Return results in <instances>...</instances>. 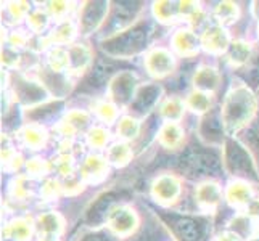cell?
I'll use <instances>...</instances> for the list:
<instances>
[{
  "label": "cell",
  "mask_w": 259,
  "mask_h": 241,
  "mask_svg": "<svg viewBox=\"0 0 259 241\" xmlns=\"http://www.w3.org/2000/svg\"><path fill=\"white\" fill-rule=\"evenodd\" d=\"M187 106L193 111V113H198L203 114L206 113L211 108V103H212V97L211 93L206 92H201V90H193L189 93L187 97Z\"/></svg>",
  "instance_id": "25"
},
{
  "label": "cell",
  "mask_w": 259,
  "mask_h": 241,
  "mask_svg": "<svg viewBox=\"0 0 259 241\" xmlns=\"http://www.w3.org/2000/svg\"><path fill=\"white\" fill-rule=\"evenodd\" d=\"M50 15L47 12H42V10H34L29 13V16L26 18L28 20V26L29 29L34 34H42L44 31L47 29V26L50 23Z\"/></svg>",
  "instance_id": "30"
},
{
  "label": "cell",
  "mask_w": 259,
  "mask_h": 241,
  "mask_svg": "<svg viewBox=\"0 0 259 241\" xmlns=\"http://www.w3.org/2000/svg\"><path fill=\"white\" fill-rule=\"evenodd\" d=\"M172 47L182 57H193L201 47V37L193 29H179L172 37Z\"/></svg>",
  "instance_id": "9"
},
{
  "label": "cell",
  "mask_w": 259,
  "mask_h": 241,
  "mask_svg": "<svg viewBox=\"0 0 259 241\" xmlns=\"http://www.w3.org/2000/svg\"><path fill=\"white\" fill-rule=\"evenodd\" d=\"M221 84V74L212 66H200L193 74L195 90H201L206 93H212Z\"/></svg>",
  "instance_id": "12"
},
{
  "label": "cell",
  "mask_w": 259,
  "mask_h": 241,
  "mask_svg": "<svg viewBox=\"0 0 259 241\" xmlns=\"http://www.w3.org/2000/svg\"><path fill=\"white\" fill-rule=\"evenodd\" d=\"M91 122V116L82 110H73L66 113L63 121L60 122L58 130L61 135L65 137V140H71L74 135H77L79 132H84Z\"/></svg>",
  "instance_id": "8"
},
{
  "label": "cell",
  "mask_w": 259,
  "mask_h": 241,
  "mask_svg": "<svg viewBox=\"0 0 259 241\" xmlns=\"http://www.w3.org/2000/svg\"><path fill=\"white\" fill-rule=\"evenodd\" d=\"M195 200L200 204V208L211 211L219 206L222 201V188L216 182H203L196 186Z\"/></svg>",
  "instance_id": "10"
},
{
  "label": "cell",
  "mask_w": 259,
  "mask_h": 241,
  "mask_svg": "<svg viewBox=\"0 0 259 241\" xmlns=\"http://www.w3.org/2000/svg\"><path fill=\"white\" fill-rule=\"evenodd\" d=\"M85 137H87L89 147L94 148V150H102L110 141V132L102 126H95V127H91L87 130Z\"/></svg>",
  "instance_id": "29"
},
{
  "label": "cell",
  "mask_w": 259,
  "mask_h": 241,
  "mask_svg": "<svg viewBox=\"0 0 259 241\" xmlns=\"http://www.w3.org/2000/svg\"><path fill=\"white\" fill-rule=\"evenodd\" d=\"M95 113L98 116V119L106 122V124H111L118 119V106H116L113 102L108 100H100L95 105Z\"/></svg>",
  "instance_id": "31"
},
{
  "label": "cell",
  "mask_w": 259,
  "mask_h": 241,
  "mask_svg": "<svg viewBox=\"0 0 259 241\" xmlns=\"http://www.w3.org/2000/svg\"><path fill=\"white\" fill-rule=\"evenodd\" d=\"M61 193H63V188H61V182L55 180V178H49V180H46V182H44V185H42V188H40V195L46 200H49V201L58 198Z\"/></svg>",
  "instance_id": "37"
},
{
  "label": "cell",
  "mask_w": 259,
  "mask_h": 241,
  "mask_svg": "<svg viewBox=\"0 0 259 241\" xmlns=\"http://www.w3.org/2000/svg\"><path fill=\"white\" fill-rule=\"evenodd\" d=\"M118 135L124 140H134L137 138L139 132H140V124L136 118H132V116H122V118L118 121Z\"/></svg>",
  "instance_id": "28"
},
{
  "label": "cell",
  "mask_w": 259,
  "mask_h": 241,
  "mask_svg": "<svg viewBox=\"0 0 259 241\" xmlns=\"http://www.w3.org/2000/svg\"><path fill=\"white\" fill-rule=\"evenodd\" d=\"M53 167H55V171L61 175V177H69L73 175V171H74V159L69 153H61L57 161L53 163Z\"/></svg>",
  "instance_id": "33"
},
{
  "label": "cell",
  "mask_w": 259,
  "mask_h": 241,
  "mask_svg": "<svg viewBox=\"0 0 259 241\" xmlns=\"http://www.w3.org/2000/svg\"><path fill=\"white\" fill-rule=\"evenodd\" d=\"M8 7V12H10V15L13 18H16V20H21V18H28L29 16V10L31 7L28 2H10L7 4Z\"/></svg>",
  "instance_id": "38"
},
{
  "label": "cell",
  "mask_w": 259,
  "mask_h": 241,
  "mask_svg": "<svg viewBox=\"0 0 259 241\" xmlns=\"http://www.w3.org/2000/svg\"><path fill=\"white\" fill-rule=\"evenodd\" d=\"M249 55H251V45L245 40H234L226 52L227 61L232 66H242L245 65Z\"/></svg>",
  "instance_id": "20"
},
{
  "label": "cell",
  "mask_w": 259,
  "mask_h": 241,
  "mask_svg": "<svg viewBox=\"0 0 259 241\" xmlns=\"http://www.w3.org/2000/svg\"><path fill=\"white\" fill-rule=\"evenodd\" d=\"M248 241H259V238H251V239H248Z\"/></svg>",
  "instance_id": "43"
},
{
  "label": "cell",
  "mask_w": 259,
  "mask_h": 241,
  "mask_svg": "<svg viewBox=\"0 0 259 241\" xmlns=\"http://www.w3.org/2000/svg\"><path fill=\"white\" fill-rule=\"evenodd\" d=\"M108 5L106 2H89L82 8V15L79 18V28L82 34H91L98 24L103 21V18L108 12Z\"/></svg>",
  "instance_id": "6"
},
{
  "label": "cell",
  "mask_w": 259,
  "mask_h": 241,
  "mask_svg": "<svg viewBox=\"0 0 259 241\" xmlns=\"http://www.w3.org/2000/svg\"><path fill=\"white\" fill-rule=\"evenodd\" d=\"M176 66V60L172 53L166 49H153L147 53L145 57V68L155 77H164L172 73Z\"/></svg>",
  "instance_id": "4"
},
{
  "label": "cell",
  "mask_w": 259,
  "mask_h": 241,
  "mask_svg": "<svg viewBox=\"0 0 259 241\" xmlns=\"http://www.w3.org/2000/svg\"><path fill=\"white\" fill-rule=\"evenodd\" d=\"M73 4L69 2H49L47 4V13L52 18H57V20H68L66 15L71 12Z\"/></svg>",
  "instance_id": "36"
},
{
  "label": "cell",
  "mask_w": 259,
  "mask_h": 241,
  "mask_svg": "<svg viewBox=\"0 0 259 241\" xmlns=\"http://www.w3.org/2000/svg\"><path fill=\"white\" fill-rule=\"evenodd\" d=\"M35 227H37L39 233L42 236H58L65 228V220L58 212H46L40 214L35 220Z\"/></svg>",
  "instance_id": "14"
},
{
  "label": "cell",
  "mask_w": 259,
  "mask_h": 241,
  "mask_svg": "<svg viewBox=\"0 0 259 241\" xmlns=\"http://www.w3.org/2000/svg\"><path fill=\"white\" fill-rule=\"evenodd\" d=\"M238 15H240L238 5L234 2H221L214 8V18H216L221 26H227L237 21Z\"/></svg>",
  "instance_id": "24"
},
{
  "label": "cell",
  "mask_w": 259,
  "mask_h": 241,
  "mask_svg": "<svg viewBox=\"0 0 259 241\" xmlns=\"http://www.w3.org/2000/svg\"><path fill=\"white\" fill-rule=\"evenodd\" d=\"M76 37V26L71 20H65L61 21L55 29L50 32V35L47 37L50 45H66V43H71L73 39Z\"/></svg>",
  "instance_id": "19"
},
{
  "label": "cell",
  "mask_w": 259,
  "mask_h": 241,
  "mask_svg": "<svg viewBox=\"0 0 259 241\" xmlns=\"http://www.w3.org/2000/svg\"><path fill=\"white\" fill-rule=\"evenodd\" d=\"M151 195L159 204H172L181 196V182L171 174H164L155 178L151 183Z\"/></svg>",
  "instance_id": "3"
},
{
  "label": "cell",
  "mask_w": 259,
  "mask_h": 241,
  "mask_svg": "<svg viewBox=\"0 0 259 241\" xmlns=\"http://www.w3.org/2000/svg\"><path fill=\"white\" fill-rule=\"evenodd\" d=\"M216 241H240V238L232 231H226V233H221Z\"/></svg>",
  "instance_id": "41"
},
{
  "label": "cell",
  "mask_w": 259,
  "mask_h": 241,
  "mask_svg": "<svg viewBox=\"0 0 259 241\" xmlns=\"http://www.w3.org/2000/svg\"><path fill=\"white\" fill-rule=\"evenodd\" d=\"M52 166L47 163V161H44L42 158H31L28 159V163H26V171H28L29 175L32 177H42L50 172Z\"/></svg>",
  "instance_id": "34"
},
{
  "label": "cell",
  "mask_w": 259,
  "mask_h": 241,
  "mask_svg": "<svg viewBox=\"0 0 259 241\" xmlns=\"http://www.w3.org/2000/svg\"><path fill=\"white\" fill-rule=\"evenodd\" d=\"M40 241H58V239H57L55 236H44Z\"/></svg>",
  "instance_id": "42"
},
{
  "label": "cell",
  "mask_w": 259,
  "mask_h": 241,
  "mask_svg": "<svg viewBox=\"0 0 259 241\" xmlns=\"http://www.w3.org/2000/svg\"><path fill=\"white\" fill-rule=\"evenodd\" d=\"M185 111V105L179 98H167L161 105V116L169 122H177L182 119Z\"/></svg>",
  "instance_id": "27"
},
{
  "label": "cell",
  "mask_w": 259,
  "mask_h": 241,
  "mask_svg": "<svg viewBox=\"0 0 259 241\" xmlns=\"http://www.w3.org/2000/svg\"><path fill=\"white\" fill-rule=\"evenodd\" d=\"M29 42H31V39L23 31H15V32L10 34V37H8V45L13 47L15 50L20 49V47L29 45Z\"/></svg>",
  "instance_id": "39"
},
{
  "label": "cell",
  "mask_w": 259,
  "mask_h": 241,
  "mask_svg": "<svg viewBox=\"0 0 259 241\" xmlns=\"http://www.w3.org/2000/svg\"><path fill=\"white\" fill-rule=\"evenodd\" d=\"M108 163L114 164L116 167L126 166L132 159V150L126 141H116L108 148V155H106Z\"/></svg>",
  "instance_id": "22"
},
{
  "label": "cell",
  "mask_w": 259,
  "mask_h": 241,
  "mask_svg": "<svg viewBox=\"0 0 259 241\" xmlns=\"http://www.w3.org/2000/svg\"><path fill=\"white\" fill-rule=\"evenodd\" d=\"M82 186H84V180L81 175L73 174L61 180V188H63L65 195H77L79 191H82Z\"/></svg>",
  "instance_id": "35"
},
{
  "label": "cell",
  "mask_w": 259,
  "mask_h": 241,
  "mask_svg": "<svg viewBox=\"0 0 259 241\" xmlns=\"http://www.w3.org/2000/svg\"><path fill=\"white\" fill-rule=\"evenodd\" d=\"M257 100L245 84H234L222 103L221 119L229 135H234L251 121L256 113Z\"/></svg>",
  "instance_id": "1"
},
{
  "label": "cell",
  "mask_w": 259,
  "mask_h": 241,
  "mask_svg": "<svg viewBox=\"0 0 259 241\" xmlns=\"http://www.w3.org/2000/svg\"><path fill=\"white\" fill-rule=\"evenodd\" d=\"M12 196L16 200H26L29 198L31 193H32V188H31V182L28 177H18L16 180L12 183Z\"/></svg>",
  "instance_id": "32"
},
{
  "label": "cell",
  "mask_w": 259,
  "mask_h": 241,
  "mask_svg": "<svg viewBox=\"0 0 259 241\" xmlns=\"http://www.w3.org/2000/svg\"><path fill=\"white\" fill-rule=\"evenodd\" d=\"M69 53V73H81L91 63L92 53L84 43H74L68 49Z\"/></svg>",
  "instance_id": "17"
},
{
  "label": "cell",
  "mask_w": 259,
  "mask_h": 241,
  "mask_svg": "<svg viewBox=\"0 0 259 241\" xmlns=\"http://www.w3.org/2000/svg\"><path fill=\"white\" fill-rule=\"evenodd\" d=\"M226 198L229 201L230 206L234 208H243L251 203L253 200V190L246 182L242 180H235V182H230L227 185V190H226Z\"/></svg>",
  "instance_id": "13"
},
{
  "label": "cell",
  "mask_w": 259,
  "mask_h": 241,
  "mask_svg": "<svg viewBox=\"0 0 259 241\" xmlns=\"http://www.w3.org/2000/svg\"><path fill=\"white\" fill-rule=\"evenodd\" d=\"M134 88H136V76L129 73L118 74L110 84V95L114 103L127 105L132 100Z\"/></svg>",
  "instance_id": "7"
},
{
  "label": "cell",
  "mask_w": 259,
  "mask_h": 241,
  "mask_svg": "<svg viewBox=\"0 0 259 241\" xmlns=\"http://www.w3.org/2000/svg\"><path fill=\"white\" fill-rule=\"evenodd\" d=\"M4 233L12 241H29L32 236V222L24 217L13 219L7 224Z\"/></svg>",
  "instance_id": "18"
},
{
  "label": "cell",
  "mask_w": 259,
  "mask_h": 241,
  "mask_svg": "<svg viewBox=\"0 0 259 241\" xmlns=\"http://www.w3.org/2000/svg\"><path fill=\"white\" fill-rule=\"evenodd\" d=\"M153 13L161 23H174L182 18L181 2H156L153 5Z\"/></svg>",
  "instance_id": "21"
},
{
  "label": "cell",
  "mask_w": 259,
  "mask_h": 241,
  "mask_svg": "<svg viewBox=\"0 0 259 241\" xmlns=\"http://www.w3.org/2000/svg\"><path fill=\"white\" fill-rule=\"evenodd\" d=\"M246 214L251 219H256L259 220V200H253L251 203L248 204V208H246Z\"/></svg>",
  "instance_id": "40"
},
{
  "label": "cell",
  "mask_w": 259,
  "mask_h": 241,
  "mask_svg": "<svg viewBox=\"0 0 259 241\" xmlns=\"http://www.w3.org/2000/svg\"><path fill=\"white\" fill-rule=\"evenodd\" d=\"M21 140L29 150H42L47 143V130L39 124H29L21 130Z\"/></svg>",
  "instance_id": "16"
},
{
  "label": "cell",
  "mask_w": 259,
  "mask_h": 241,
  "mask_svg": "<svg viewBox=\"0 0 259 241\" xmlns=\"http://www.w3.org/2000/svg\"><path fill=\"white\" fill-rule=\"evenodd\" d=\"M230 45V37L224 26L212 24L204 28L201 34V47L209 53H222L227 52Z\"/></svg>",
  "instance_id": "5"
},
{
  "label": "cell",
  "mask_w": 259,
  "mask_h": 241,
  "mask_svg": "<svg viewBox=\"0 0 259 241\" xmlns=\"http://www.w3.org/2000/svg\"><path fill=\"white\" fill-rule=\"evenodd\" d=\"M251 217L248 214H240V216L234 217L229 222V228L232 233H235L240 239L246 238V239H251L253 236V225H251Z\"/></svg>",
  "instance_id": "26"
},
{
  "label": "cell",
  "mask_w": 259,
  "mask_h": 241,
  "mask_svg": "<svg viewBox=\"0 0 259 241\" xmlns=\"http://www.w3.org/2000/svg\"><path fill=\"white\" fill-rule=\"evenodd\" d=\"M47 61L52 71L55 73H65L69 69V53L63 47H53L47 53Z\"/></svg>",
  "instance_id": "23"
},
{
  "label": "cell",
  "mask_w": 259,
  "mask_h": 241,
  "mask_svg": "<svg viewBox=\"0 0 259 241\" xmlns=\"http://www.w3.org/2000/svg\"><path fill=\"white\" fill-rule=\"evenodd\" d=\"M139 219L129 206H116L108 214V227L118 236H129L136 231Z\"/></svg>",
  "instance_id": "2"
},
{
  "label": "cell",
  "mask_w": 259,
  "mask_h": 241,
  "mask_svg": "<svg viewBox=\"0 0 259 241\" xmlns=\"http://www.w3.org/2000/svg\"><path fill=\"white\" fill-rule=\"evenodd\" d=\"M108 172V159L100 155H89L81 164V177L84 182H98Z\"/></svg>",
  "instance_id": "11"
},
{
  "label": "cell",
  "mask_w": 259,
  "mask_h": 241,
  "mask_svg": "<svg viewBox=\"0 0 259 241\" xmlns=\"http://www.w3.org/2000/svg\"><path fill=\"white\" fill-rule=\"evenodd\" d=\"M158 140L164 148L176 150L184 141V129L177 122H164L158 133Z\"/></svg>",
  "instance_id": "15"
}]
</instances>
